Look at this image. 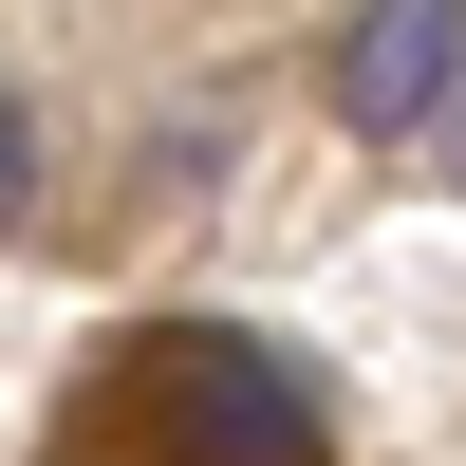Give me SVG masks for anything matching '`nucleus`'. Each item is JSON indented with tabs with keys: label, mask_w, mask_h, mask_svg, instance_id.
I'll list each match as a JSON object with an SVG mask.
<instances>
[{
	"label": "nucleus",
	"mask_w": 466,
	"mask_h": 466,
	"mask_svg": "<svg viewBox=\"0 0 466 466\" xmlns=\"http://www.w3.org/2000/svg\"><path fill=\"white\" fill-rule=\"evenodd\" d=\"M149 430H168V466H336L318 448V392H299L261 336H224V318L149 336Z\"/></svg>",
	"instance_id": "f257e3e1"
},
{
	"label": "nucleus",
	"mask_w": 466,
	"mask_h": 466,
	"mask_svg": "<svg viewBox=\"0 0 466 466\" xmlns=\"http://www.w3.org/2000/svg\"><path fill=\"white\" fill-rule=\"evenodd\" d=\"M448 75H466V0H373V19L336 37V112H355V131H430Z\"/></svg>",
	"instance_id": "f03ea898"
},
{
	"label": "nucleus",
	"mask_w": 466,
	"mask_h": 466,
	"mask_svg": "<svg viewBox=\"0 0 466 466\" xmlns=\"http://www.w3.org/2000/svg\"><path fill=\"white\" fill-rule=\"evenodd\" d=\"M19 206H37V112L0 94V224H19Z\"/></svg>",
	"instance_id": "7ed1b4c3"
},
{
	"label": "nucleus",
	"mask_w": 466,
	"mask_h": 466,
	"mask_svg": "<svg viewBox=\"0 0 466 466\" xmlns=\"http://www.w3.org/2000/svg\"><path fill=\"white\" fill-rule=\"evenodd\" d=\"M430 149H448V187H466V75H448V94H430Z\"/></svg>",
	"instance_id": "20e7f679"
}]
</instances>
